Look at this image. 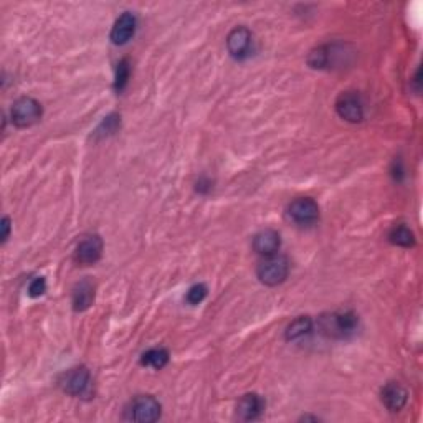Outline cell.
Here are the masks:
<instances>
[{
	"label": "cell",
	"instance_id": "1",
	"mask_svg": "<svg viewBox=\"0 0 423 423\" xmlns=\"http://www.w3.org/2000/svg\"><path fill=\"white\" fill-rule=\"evenodd\" d=\"M357 326L359 318L351 311L323 314L318 319V331L327 339H347L357 331Z\"/></svg>",
	"mask_w": 423,
	"mask_h": 423
},
{
	"label": "cell",
	"instance_id": "2",
	"mask_svg": "<svg viewBox=\"0 0 423 423\" xmlns=\"http://www.w3.org/2000/svg\"><path fill=\"white\" fill-rule=\"evenodd\" d=\"M289 263L285 256L276 255L266 256L256 268V276L263 285L278 286L288 278Z\"/></svg>",
	"mask_w": 423,
	"mask_h": 423
},
{
	"label": "cell",
	"instance_id": "3",
	"mask_svg": "<svg viewBox=\"0 0 423 423\" xmlns=\"http://www.w3.org/2000/svg\"><path fill=\"white\" fill-rule=\"evenodd\" d=\"M41 105L34 98L23 96L13 103L11 116L17 128H30L41 119Z\"/></svg>",
	"mask_w": 423,
	"mask_h": 423
},
{
	"label": "cell",
	"instance_id": "4",
	"mask_svg": "<svg viewBox=\"0 0 423 423\" xmlns=\"http://www.w3.org/2000/svg\"><path fill=\"white\" fill-rule=\"evenodd\" d=\"M126 417L133 422L152 423L161 417V403L150 396H141L131 402Z\"/></svg>",
	"mask_w": 423,
	"mask_h": 423
},
{
	"label": "cell",
	"instance_id": "5",
	"mask_svg": "<svg viewBox=\"0 0 423 423\" xmlns=\"http://www.w3.org/2000/svg\"><path fill=\"white\" fill-rule=\"evenodd\" d=\"M288 217L294 223L311 225L319 219V205L309 197H299L289 204Z\"/></svg>",
	"mask_w": 423,
	"mask_h": 423
},
{
	"label": "cell",
	"instance_id": "6",
	"mask_svg": "<svg viewBox=\"0 0 423 423\" xmlns=\"http://www.w3.org/2000/svg\"><path fill=\"white\" fill-rule=\"evenodd\" d=\"M336 111L342 119L349 121V123H360L364 119V106L356 91L342 93L336 101Z\"/></svg>",
	"mask_w": 423,
	"mask_h": 423
},
{
	"label": "cell",
	"instance_id": "7",
	"mask_svg": "<svg viewBox=\"0 0 423 423\" xmlns=\"http://www.w3.org/2000/svg\"><path fill=\"white\" fill-rule=\"evenodd\" d=\"M91 384V375L86 367H74L63 374L60 385L70 396H84Z\"/></svg>",
	"mask_w": 423,
	"mask_h": 423
},
{
	"label": "cell",
	"instance_id": "8",
	"mask_svg": "<svg viewBox=\"0 0 423 423\" xmlns=\"http://www.w3.org/2000/svg\"><path fill=\"white\" fill-rule=\"evenodd\" d=\"M253 45V35L247 27H235L227 37L228 53L237 60H243L250 55Z\"/></svg>",
	"mask_w": 423,
	"mask_h": 423
},
{
	"label": "cell",
	"instance_id": "9",
	"mask_svg": "<svg viewBox=\"0 0 423 423\" xmlns=\"http://www.w3.org/2000/svg\"><path fill=\"white\" fill-rule=\"evenodd\" d=\"M103 255V240L98 235H88L78 243L74 260L82 265H95Z\"/></svg>",
	"mask_w": 423,
	"mask_h": 423
},
{
	"label": "cell",
	"instance_id": "10",
	"mask_svg": "<svg viewBox=\"0 0 423 423\" xmlns=\"http://www.w3.org/2000/svg\"><path fill=\"white\" fill-rule=\"evenodd\" d=\"M280 245H281L280 233L276 232V230H271V228L261 230V232L256 233L255 238H253V248H255V252L258 253V255H261L265 258L276 255L280 250Z\"/></svg>",
	"mask_w": 423,
	"mask_h": 423
},
{
	"label": "cell",
	"instance_id": "11",
	"mask_svg": "<svg viewBox=\"0 0 423 423\" xmlns=\"http://www.w3.org/2000/svg\"><path fill=\"white\" fill-rule=\"evenodd\" d=\"M136 25H138V20L131 12H124L117 20L115 22L111 30V41L115 45H124L131 40V37L134 35L136 32Z\"/></svg>",
	"mask_w": 423,
	"mask_h": 423
},
{
	"label": "cell",
	"instance_id": "12",
	"mask_svg": "<svg viewBox=\"0 0 423 423\" xmlns=\"http://www.w3.org/2000/svg\"><path fill=\"white\" fill-rule=\"evenodd\" d=\"M380 396H382V403L390 412H401L408 401L407 389L397 382H389L382 389Z\"/></svg>",
	"mask_w": 423,
	"mask_h": 423
},
{
	"label": "cell",
	"instance_id": "13",
	"mask_svg": "<svg viewBox=\"0 0 423 423\" xmlns=\"http://www.w3.org/2000/svg\"><path fill=\"white\" fill-rule=\"evenodd\" d=\"M263 410H265V402L256 393H247L237 403V415L240 420H256V418H260Z\"/></svg>",
	"mask_w": 423,
	"mask_h": 423
},
{
	"label": "cell",
	"instance_id": "14",
	"mask_svg": "<svg viewBox=\"0 0 423 423\" xmlns=\"http://www.w3.org/2000/svg\"><path fill=\"white\" fill-rule=\"evenodd\" d=\"M342 50H339L337 45H323L318 46L316 50H313L308 56V63L311 68L323 70V68H331V65L339 58Z\"/></svg>",
	"mask_w": 423,
	"mask_h": 423
},
{
	"label": "cell",
	"instance_id": "15",
	"mask_svg": "<svg viewBox=\"0 0 423 423\" xmlns=\"http://www.w3.org/2000/svg\"><path fill=\"white\" fill-rule=\"evenodd\" d=\"M95 301V283L84 278L77 283L73 289V309L74 311H86Z\"/></svg>",
	"mask_w": 423,
	"mask_h": 423
},
{
	"label": "cell",
	"instance_id": "16",
	"mask_svg": "<svg viewBox=\"0 0 423 423\" xmlns=\"http://www.w3.org/2000/svg\"><path fill=\"white\" fill-rule=\"evenodd\" d=\"M313 331V321L309 316H299L286 327V339L298 341Z\"/></svg>",
	"mask_w": 423,
	"mask_h": 423
},
{
	"label": "cell",
	"instance_id": "17",
	"mask_svg": "<svg viewBox=\"0 0 423 423\" xmlns=\"http://www.w3.org/2000/svg\"><path fill=\"white\" fill-rule=\"evenodd\" d=\"M169 362V352L162 347H154V349H149L148 352H144L143 357H141V364L148 365V367L152 369H162L166 367Z\"/></svg>",
	"mask_w": 423,
	"mask_h": 423
},
{
	"label": "cell",
	"instance_id": "18",
	"mask_svg": "<svg viewBox=\"0 0 423 423\" xmlns=\"http://www.w3.org/2000/svg\"><path fill=\"white\" fill-rule=\"evenodd\" d=\"M389 240L393 243V245L403 247V248L415 245V235H413L410 228L403 227V225H398V227L393 228L389 235Z\"/></svg>",
	"mask_w": 423,
	"mask_h": 423
},
{
	"label": "cell",
	"instance_id": "19",
	"mask_svg": "<svg viewBox=\"0 0 423 423\" xmlns=\"http://www.w3.org/2000/svg\"><path fill=\"white\" fill-rule=\"evenodd\" d=\"M131 77V68L128 60H121L119 63H117L116 68V79H115V88L116 91H123L126 88V84L129 82Z\"/></svg>",
	"mask_w": 423,
	"mask_h": 423
},
{
	"label": "cell",
	"instance_id": "20",
	"mask_svg": "<svg viewBox=\"0 0 423 423\" xmlns=\"http://www.w3.org/2000/svg\"><path fill=\"white\" fill-rule=\"evenodd\" d=\"M119 128V116L117 115H110L105 117V121L100 124V128L96 129L98 136H110L112 133H116V129Z\"/></svg>",
	"mask_w": 423,
	"mask_h": 423
},
{
	"label": "cell",
	"instance_id": "21",
	"mask_svg": "<svg viewBox=\"0 0 423 423\" xmlns=\"http://www.w3.org/2000/svg\"><path fill=\"white\" fill-rule=\"evenodd\" d=\"M205 296H207V286L199 283V285H194L189 291H187L186 299L187 303L190 304H199L205 299Z\"/></svg>",
	"mask_w": 423,
	"mask_h": 423
},
{
	"label": "cell",
	"instance_id": "22",
	"mask_svg": "<svg viewBox=\"0 0 423 423\" xmlns=\"http://www.w3.org/2000/svg\"><path fill=\"white\" fill-rule=\"evenodd\" d=\"M46 291V281L45 278H35L32 281L30 286H28V294L32 296V298H39Z\"/></svg>",
	"mask_w": 423,
	"mask_h": 423
},
{
	"label": "cell",
	"instance_id": "23",
	"mask_svg": "<svg viewBox=\"0 0 423 423\" xmlns=\"http://www.w3.org/2000/svg\"><path fill=\"white\" fill-rule=\"evenodd\" d=\"M2 228H4L2 242H7L8 233H11V219H8V217H4V220H2Z\"/></svg>",
	"mask_w": 423,
	"mask_h": 423
}]
</instances>
